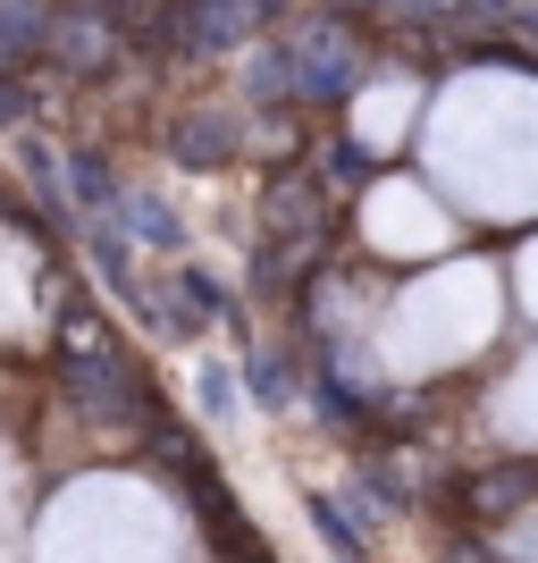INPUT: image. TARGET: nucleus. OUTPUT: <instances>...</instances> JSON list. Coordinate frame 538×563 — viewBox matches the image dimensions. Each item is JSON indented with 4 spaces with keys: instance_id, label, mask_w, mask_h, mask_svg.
<instances>
[{
    "instance_id": "f257e3e1",
    "label": "nucleus",
    "mask_w": 538,
    "mask_h": 563,
    "mask_svg": "<svg viewBox=\"0 0 538 563\" xmlns=\"http://www.w3.org/2000/svg\"><path fill=\"white\" fill-rule=\"evenodd\" d=\"M429 168L471 211H538V85L530 76H463L429 110Z\"/></svg>"
},
{
    "instance_id": "f03ea898",
    "label": "nucleus",
    "mask_w": 538,
    "mask_h": 563,
    "mask_svg": "<svg viewBox=\"0 0 538 563\" xmlns=\"http://www.w3.org/2000/svg\"><path fill=\"white\" fill-rule=\"evenodd\" d=\"M43 563H177V514L143 479H76L43 514Z\"/></svg>"
},
{
    "instance_id": "7ed1b4c3",
    "label": "nucleus",
    "mask_w": 538,
    "mask_h": 563,
    "mask_svg": "<svg viewBox=\"0 0 538 563\" xmlns=\"http://www.w3.org/2000/svg\"><path fill=\"white\" fill-rule=\"evenodd\" d=\"M496 329V269L488 261H454L438 278L404 286L396 311H387V353L404 371H438V362H463L480 353Z\"/></svg>"
},
{
    "instance_id": "20e7f679",
    "label": "nucleus",
    "mask_w": 538,
    "mask_h": 563,
    "mask_svg": "<svg viewBox=\"0 0 538 563\" xmlns=\"http://www.w3.org/2000/svg\"><path fill=\"white\" fill-rule=\"evenodd\" d=\"M362 235H371L378 253H438V244H446L438 186H413V177L371 186V194H362Z\"/></svg>"
},
{
    "instance_id": "39448f33",
    "label": "nucleus",
    "mask_w": 538,
    "mask_h": 563,
    "mask_svg": "<svg viewBox=\"0 0 538 563\" xmlns=\"http://www.w3.org/2000/svg\"><path fill=\"white\" fill-rule=\"evenodd\" d=\"M413 93H421V85H413V76H378V93H362L353 101V143H362V152H387V143L404 135V118H413Z\"/></svg>"
},
{
    "instance_id": "423d86ee",
    "label": "nucleus",
    "mask_w": 538,
    "mask_h": 563,
    "mask_svg": "<svg viewBox=\"0 0 538 563\" xmlns=\"http://www.w3.org/2000/svg\"><path fill=\"white\" fill-rule=\"evenodd\" d=\"M168 143H177V161H194V168H211V161H228V152H235V143H244V126H235V118H177V135H168Z\"/></svg>"
},
{
    "instance_id": "0eeeda50",
    "label": "nucleus",
    "mask_w": 538,
    "mask_h": 563,
    "mask_svg": "<svg viewBox=\"0 0 538 563\" xmlns=\"http://www.w3.org/2000/svg\"><path fill=\"white\" fill-rule=\"evenodd\" d=\"M496 421L514 429V438H538V353L505 378V387H496Z\"/></svg>"
},
{
    "instance_id": "6e6552de",
    "label": "nucleus",
    "mask_w": 538,
    "mask_h": 563,
    "mask_svg": "<svg viewBox=\"0 0 538 563\" xmlns=\"http://www.w3.org/2000/svg\"><path fill=\"white\" fill-rule=\"evenodd\" d=\"M43 34V0H0V59Z\"/></svg>"
},
{
    "instance_id": "1a4fd4ad",
    "label": "nucleus",
    "mask_w": 538,
    "mask_h": 563,
    "mask_svg": "<svg viewBox=\"0 0 538 563\" xmlns=\"http://www.w3.org/2000/svg\"><path fill=\"white\" fill-rule=\"evenodd\" d=\"M202 404L228 421V412H235V378H228V371H202Z\"/></svg>"
},
{
    "instance_id": "9d476101",
    "label": "nucleus",
    "mask_w": 538,
    "mask_h": 563,
    "mask_svg": "<svg viewBox=\"0 0 538 563\" xmlns=\"http://www.w3.org/2000/svg\"><path fill=\"white\" fill-rule=\"evenodd\" d=\"M521 303L538 311V244H530V253H521Z\"/></svg>"
}]
</instances>
